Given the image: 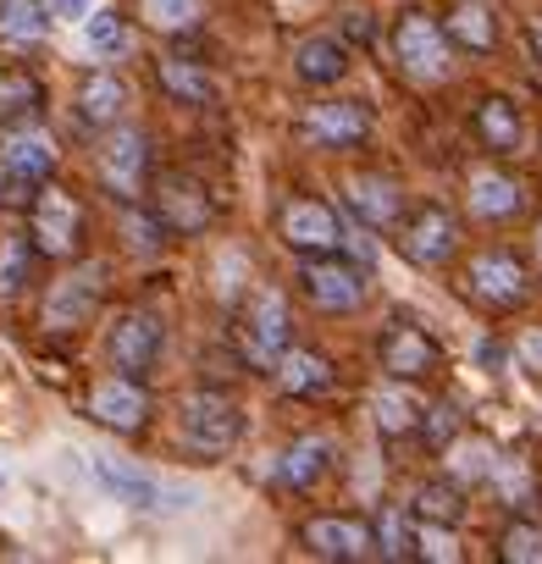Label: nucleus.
I'll return each mask as SVG.
<instances>
[{
	"label": "nucleus",
	"instance_id": "nucleus-1",
	"mask_svg": "<svg viewBox=\"0 0 542 564\" xmlns=\"http://www.w3.org/2000/svg\"><path fill=\"white\" fill-rule=\"evenodd\" d=\"M150 161H155V139L150 128L139 122H117L100 133V150H95V177L100 188L117 199V205H133L150 183Z\"/></svg>",
	"mask_w": 542,
	"mask_h": 564
},
{
	"label": "nucleus",
	"instance_id": "nucleus-2",
	"mask_svg": "<svg viewBox=\"0 0 542 564\" xmlns=\"http://www.w3.org/2000/svg\"><path fill=\"white\" fill-rule=\"evenodd\" d=\"M238 437H243V404L238 399L199 388L177 404V443L194 459H221L227 448H238Z\"/></svg>",
	"mask_w": 542,
	"mask_h": 564
},
{
	"label": "nucleus",
	"instance_id": "nucleus-3",
	"mask_svg": "<svg viewBox=\"0 0 542 564\" xmlns=\"http://www.w3.org/2000/svg\"><path fill=\"white\" fill-rule=\"evenodd\" d=\"M393 67L410 84H443L454 73V45L443 34V18L432 12H404L393 23Z\"/></svg>",
	"mask_w": 542,
	"mask_h": 564
},
{
	"label": "nucleus",
	"instance_id": "nucleus-4",
	"mask_svg": "<svg viewBox=\"0 0 542 564\" xmlns=\"http://www.w3.org/2000/svg\"><path fill=\"white\" fill-rule=\"evenodd\" d=\"M29 238L45 260H78L84 249V205L62 183H40L29 199Z\"/></svg>",
	"mask_w": 542,
	"mask_h": 564
},
{
	"label": "nucleus",
	"instance_id": "nucleus-5",
	"mask_svg": "<svg viewBox=\"0 0 542 564\" xmlns=\"http://www.w3.org/2000/svg\"><path fill=\"white\" fill-rule=\"evenodd\" d=\"M294 344V316H289V300L278 289H254L249 305L238 311V349L249 366L271 371L278 366V355Z\"/></svg>",
	"mask_w": 542,
	"mask_h": 564
},
{
	"label": "nucleus",
	"instance_id": "nucleus-6",
	"mask_svg": "<svg viewBox=\"0 0 542 564\" xmlns=\"http://www.w3.org/2000/svg\"><path fill=\"white\" fill-rule=\"evenodd\" d=\"M106 276L111 271L100 260H78L67 276H56L51 294H45V311H40L45 333H84L95 322L100 300H106Z\"/></svg>",
	"mask_w": 542,
	"mask_h": 564
},
{
	"label": "nucleus",
	"instance_id": "nucleus-7",
	"mask_svg": "<svg viewBox=\"0 0 542 564\" xmlns=\"http://www.w3.org/2000/svg\"><path fill=\"white\" fill-rule=\"evenodd\" d=\"M465 294H470L481 311H492V316L520 311V305L531 300V271H525V260H520L514 249H481V254L465 265Z\"/></svg>",
	"mask_w": 542,
	"mask_h": 564
},
{
	"label": "nucleus",
	"instance_id": "nucleus-8",
	"mask_svg": "<svg viewBox=\"0 0 542 564\" xmlns=\"http://www.w3.org/2000/svg\"><path fill=\"white\" fill-rule=\"evenodd\" d=\"M399 254L421 271H437L459 254V216L448 205H415L399 216Z\"/></svg>",
	"mask_w": 542,
	"mask_h": 564
},
{
	"label": "nucleus",
	"instance_id": "nucleus-9",
	"mask_svg": "<svg viewBox=\"0 0 542 564\" xmlns=\"http://www.w3.org/2000/svg\"><path fill=\"white\" fill-rule=\"evenodd\" d=\"M150 210H155V221H161L172 238L210 232V221H216L210 188H205L199 177H188V172H161L155 188H150Z\"/></svg>",
	"mask_w": 542,
	"mask_h": 564
},
{
	"label": "nucleus",
	"instance_id": "nucleus-10",
	"mask_svg": "<svg viewBox=\"0 0 542 564\" xmlns=\"http://www.w3.org/2000/svg\"><path fill=\"white\" fill-rule=\"evenodd\" d=\"M278 238L305 260V254H338L344 249V221L327 199L316 194H289L278 205Z\"/></svg>",
	"mask_w": 542,
	"mask_h": 564
},
{
	"label": "nucleus",
	"instance_id": "nucleus-11",
	"mask_svg": "<svg viewBox=\"0 0 542 564\" xmlns=\"http://www.w3.org/2000/svg\"><path fill=\"white\" fill-rule=\"evenodd\" d=\"M300 294L305 305H316L322 316H349L366 305V271L338 260V254H305L300 265Z\"/></svg>",
	"mask_w": 542,
	"mask_h": 564
},
{
	"label": "nucleus",
	"instance_id": "nucleus-12",
	"mask_svg": "<svg viewBox=\"0 0 542 564\" xmlns=\"http://www.w3.org/2000/svg\"><path fill=\"white\" fill-rule=\"evenodd\" d=\"M161 349H166V327H161L155 311H122L117 327L106 333V360H111V371H122V377H133V382H144V377L161 366Z\"/></svg>",
	"mask_w": 542,
	"mask_h": 564
},
{
	"label": "nucleus",
	"instance_id": "nucleus-13",
	"mask_svg": "<svg viewBox=\"0 0 542 564\" xmlns=\"http://www.w3.org/2000/svg\"><path fill=\"white\" fill-rule=\"evenodd\" d=\"M300 547L327 564H366L377 558V525L355 514H316L300 525Z\"/></svg>",
	"mask_w": 542,
	"mask_h": 564
},
{
	"label": "nucleus",
	"instance_id": "nucleus-14",
	"mask_svg": "<svg viewBox=\"0 0 542 564\" xmlns=\"http://www.w3.org/2000/svg\"><path fill=\"white\" fill-rule=\"evenodd\" d=\"M300 133H305L316 150L344 155V150H355V144L371 139V106H366V100H344V95H338V100H316V106H305Z\"/></svg>",
	"mask_w": 542,
	"mask_h": 564
},
{
	"label": "nucleus",
	"instance_id": "nucleus-15",
	"mask_svg": "<svg viewBox=\"0 0 542 564\" xmlns=\"http://www.w3.org/2000/svg\"><path fill=\"white\" fill-rule=\"evenodd\" d=\"M377 366H382L388 377H399V382H426V377L443 366V349H437V338H432L426 327H415V322H388V327L377 333Z\"/></svg>",
	"mask_w": 542,
	"mask_h": 564
},
{
	"label": "nucleus",
	"instance_id": "nucleus-16",
	"mask_svg": "<svg viewBox=\"0 0 542 564\" xmlns=\"http://www.w3.org/2000/svg\"><path fill=\"white\" fill-rule=\"evenodd\" d=\"M84 410H89L95 426H106V432H117V437H133V432L150 426V393H144V382H133V377H122V371L100 377V382L89 388Z\"/></svg>",
	"mask_w": 542,
	"mask_h": 564
},
{
	"label": "nucleus",
	"instance_id": "nucleus-17",
	"mask_svg": "<svg viewBox=\"0 0 542 564\" xmlns=\"http://www.w3.org/2000/svg\"><path fill=\"white\" fill-rule=\"evenodd\" d=\"M344 199H349V210L366 232H393L399 216H404V188L388 172H355L344 183Z\"/></svg>",
	"mask_w": 542,
	"mask_h": 564
},
{
	"label": "nucleus",
	"instance_id": "nucleus-18",
	"mask_svg": "<svg viewBox=\"0 0 542 564\" xmlns=\"http://www.w3.org/2000/svg\"><path fill=\"white\" fill-rule=\"evenodd\" d=\"M56 161H62V150H56V139L45 128H12L7 139H0V172L29 183V188L51 183Z\"/></svg>",
	"mask_w": 542,
	"mask_h": 564
},
{
	"label": "nucleus",
	"instance_id": "nucleus-19",
	"mask_svg": "<svg viewBox=\"0 0 542 564\" xmlns=\"http://www.w3.org/2000/svg\"><path fill=\"white\" fill-rule=\"evenodd\" d=\"M470 133H476V144L492 150V155H520V144H525V117H520V106H514L509 95H481V100L470 106Z\"/></svg>",
	"mask_w": 542,
	"mask_h": 564
},
{
	"label": "nucleus",
	"instance_id": "nucleus-20",
	"mask_svg": "<svg viewBox=\"0 0 542 564\" xmlns=\"http://www.w3.org/2000/svg\"><path fill=\"white\" fill-rule=\"evenodd\" d=\"M73 117H78V128H89V133H106V128H117L122 117H128V84L117 78V73H89L84 84H78V95H73Z\"/></svg>",
	"mask_w": 542,
	"mask_h": 564
},
{
	"label": "nucleus",
	"instance_id": "nucleus-21",
	"mask_svg": "<svg viewBox=\"0 0 542 564\" xmlns=\"http://www.w3.org/2000/svg\"><path fill=\"white\" fill-rule=\"evenodd\" d=\"M333 454H338V443H333L327 432H305V437H294V443L278 454V481H283L289 492H311L316 481H327Z\"/></svg>",
	"mask_w": 542,
	"mask_h": 564
},
{
	"label": "nucleus",
	"instance_id": "nucleus-22",
	"mask_svg": "<svg viewBox=\"0 0 542 564\" xmlns=\"http://www.w3.org/2000/svg\"><path fill=\"white\" fill-rule=\"evenodd\" d=\"M89 470H95V481H100L111 498H122V503H133V509H166L161 481H155L150 470H139L133 459H122V454H95Z\"/></svg>",
	"mask_w": 542,
	"mask_h": 564
},
{
	"label": "nucleus",
	"instance_id": "nucleus-23",
	"mask_svg": "<svg viewBox=\"0 0 542 564\" xmlns=\"http://www.w3.org/2000/svg\"><path fill=\"white\" fill-rule=\"evenodd\" d=\"M271 377H278V388H283L289 399H327L333 382H338V371H333V360H327L322 349H294V344L278 355Z\"/></svg>",
	"mask_w": 542,
	"mask_h": 564
},
{
	"label": "nucleus",
	"instance_id": "nucleus-24",
	"mask_svg": "<svg viewBox=\"0 0 542 564\" xmlns=\"http://www.w3.org/2000/svg\"><path fill=\"white\" fill-rule=\"evenodd\" d=\"M349 45L338 40V34H311V40H300V51H294V78L305 84V89H333V84H344L349 78Z\"/></svg>",
	"mask_w": 542,
	"mask_h": 564
},
{
	"label": "nucleus",
	"instance_id": "nucleus-25",
	"mask_svg": "<svg viewBox=\"0 0 542 564\" xmlns=\"http://www.w3.org/2000/svg\"><path fill=\"white\" fill-rule=\"evenodd\" d=\"M155 84L166 100L177 106H194V111H210L221 100V84L216 73H205L199 62H177V56H155Z\"/></svg>",
	"mask_w": 542,
	"mask_h": 564
},
{
	"label": "nucleus",
	"instance_id": "nucleus-26",
	"mask_svg": "<svg viewBox=\"0 0 542 564\" xmlns=\"http://www.w3.org/2000/svg\"><path fill=\"white\" fill-rule=\"evenodd\" d=\"M443 34L454 51H470V56H487L498 45V12L487 0H454L448 18H443Z\"/></svg>",
	"mask_w": 542,
	"mask_h": 564
},
{
	"label": "nucleus",
	"instance_id": "nucleus-27",
	"mask_svg": "<svg viewBox=\"0 0 542 564\" xmlns=\"http://www.w3.org/2000/svg\"><path fill=\"white\" fill-rule=\"evenodd\" d=\"M371 415H377V432H382L388 443H399V437H415V432H421V415H426V404L410 393V382L388 377V382L371 393Z\"/></svg>",
	"mask_w": 542,
	"mask_h": 564
},
{
	"label": "nucleus",
	"instance_id": "nucleus-28",
	"mask_svg": "<svg viewBox=\"0 0 542 564\" xmlns=\"http://www.w3.org/2000/svg\"><path fill=\"white\" fill-rule=\"evenodd\" d=\"M525 210V188L509 172H476L470 177V216L476 221H509Z\"/></svg>",
	"mask_w": 542,
	"mask_h": 564
},
{
	"label": "nucleus",
	"instance_id": "nucleus-29",
	"mask_svg": "<svg viewBox=\"0 0 542 564\" xmlns=\"http://www.w3.org/2000/svg\"><path fill=\"white\" fill-rule=\"evenodd\" d=\"M415 520H437V525H459L465 520V487L454 476H437V481H421L404 503Z\"/></svg>",
	"mask_w": 542,
	"mask_h": 564
},
{
	"label": "nucleus",
	"instance_id": "nucleus-30",
	"mask_svg": "<svg viewBox=\"0 0 542 564\" xmlns=\"http://www.w3.org/2000/svg\"><path fill=\"white\" fill-rule=\"evenodd\" d=\"M51 7L45 0H0V40L12 45H40L51 34Z\"/></svg>",
	"mask_w": 542,
	"mask_h": 564
},
{
	"label": "nucleus",
	"instance_id": "nucleus-31",
	"mask_svg": "<svg viewBox=\"0 0 542 564\" xmlns=\"http://www.w3.org/2000/svg\"><path fill=\"white\" fill-rule=\"evenodd\" d=\"M45 106V84L29 67H0V122H23Z\"/></svg>",
	"mask_w": 542,
	"mask_h": 564
},
{
	"label": "nucleus",
	"instance_id": "nucleus-32",
	"mask_svg": "<svg viewBox=\"0 0 542 564\" xmlns=\"http://www.w3.org/2000/svg\"><path fill=\"white\" fill-rule=\"evenodd\" d=\"M139 18L155 34H188L205 23V0H139Z\"/></svg>",
	"mask_w": 542,
	"mask_h": 564
},
{
	"label": "nucleus",
	"instance_id": "nucleus-33",
	"mask_svg": "<svg viewBox=\"0 0 542 564\" xmlns=\"http://www.w3.org/2000/svg\"><path fill=\"white\" fill-rule=\"evenodd\" d=\"M377 558H393V564H404V558H415V525L404 520V509L399 503H388V509H377Z\"/></svg>",
	"mask_w": 542,
	"mask_h": 564
},
{
	"label": "nucleus",
	"instance_id": "nucleus-34",
	"mask_svg": "<svg viewBox=\"0 0 542 564\" xmlns=\"http://www.w3.org/2000/svg\"><path fill=\"white\" fill-rule=\"evenodd\" d=\"M498 558L503 564H542V525L536 520H509L498 531Z\"/></svg>",
	"mask_w": 542,
	"mask_h": 564
},
{
	"label": "nucleus",
	"instance_id": "nucleus-35",
	"mask_svg": "<svg viewBox=\"0 0 542 564\" xmlns=\"http://www.w3.org/2000/svg\"><path fill=\"white\" fill-rule=\"evenodd\" d=\"M459 426H465V421H459V404L443 399V404H432V410L421 415V432H415V437H421L432 454H448V443L459 437Z\"/></svg>",
	"mask_w": 542,
	"mask_h": 564
},
{
	"label": "nucleus",
	"instance_id": "nucleus-36",
	"mask_svg": "<svg viewBox=\"0 0 542 564\" xmlns=\"http://www.w3.org/2000/svg\"><path fill=\"white\" fill-rule=\"evenodd\" d=\"M448 459H454V481L465 487V481H487L492 476V465H498V448L492 443H448Z\"/></svg>",
	"mask_w": 542,
	"mask_h": 564
},
{
	"label": "nucleus",
	"instance_id": "nucleus-37",
	"mask_svg": "<svg viewBox=\"0 0 542 564\" xmlns=\"http://www.w3.org/2000/svg\"><path fill=\"white\" fill-rule=\"evenodd\" d=\"M415 558H432V564H454V558H459V536H454V525H437V520H415Z\"/></svg>",
	"mask_w": 542,
	"mask_h": 564
},
{
	"label": "nucleus",
	"instance_id": "nucleus-38",
	"mask_svg": "<svg viewBox=\"0 0 542 564\" xmlns=\"http://www.w3.org/2000/svg\"><path fill=\"white\" fill-rule=\"evenodd\" d=\"M34 238H7V249H0V294H18L29 282V260H34Z\"/></svg>",
	"mask_w": 542,
	"mask_h": 564
},
{
	"label": "nucleus",
	"instance_id": "nucleus-39",
	"mask_svg": "<svg viewBox=\"0 0 542 564\" xmlns=\"http://www.w3.org/2000/svg\"><path fill=\"white\" fill-rule=\"evenodd\" d=\"M84 40H89L95 56H117V51L128 45V29H122L117 12H89V18H84Z\"/></svg>",
	"mask_w": 542,
	"mask_h": 564
},
{
	"label": "nucleus",
	"instance_id": "nucleus-40",
	"mask_svg": "<svg viewBox=\"0 0 542 564\" xmlns=\"http://www.w3.org/2000/svg\"><path fill=\"white\" fill-rule=\"evenodd\" d=\"M122 232H128V249H139V254H155L166 227L155 221V210H139V216L128 210V216H122Z\"/></svg>",
	"mask_w": 542,
	"mask_h": 564
},
{
	"label": "nucleus",
	"instance_id": "nucleus-41",
	"mask_svg": "<svg viewBox=\"0 0 542 564\" xmlns=\"http://www.w3.org/2000/svg\"><path fill=\"white\" fill-rule=\"evenodd\" d=\"M525 56H531V73L542 78V18L525 23Z\"/></svg>",
	"mask_w": 542,
	"mask_h": 564
},
{
	"label": "nucleus",
	"instance_id": "nucleus-42",
	"mask_svg": "<svg viewBox=\"0 0 542 564\" xmlns=\"http://www.w3.org/2000/svg\"><path fill=\"white\" fill-rule=\"evenodd\" d=\"M51 18H89L95 12V0H45Z\"/></svg>",
	"mask_w": 542,
	"mask_h": 564
},
{
	"label": "nucleus",
	"instance_id": "nucleus-43",
	"mask_svg": "<svg viewBox=\"0 0 542 564\" xmlns=\"http://www.w3.org/2000/svg\"><path fill=\"white\" fill-rule=\"evenodd\" d=\"M520 360H525V366H531V371H542V327H536V333H525V338H520Z\"/></svg>",
	"mask_w": 542,
	"mask_h": 564
},
{
	"label": "nucleus",
	"instance_id": "nucleus-44",
	"mask_svg": "<svg viewBox=\"0 0 542 564\" xmlns=\"http://www.w3.org/2000/svg\"><path fill=\"white\" fill-rule=\"evenodd\" d=\"M344 29H349V40H360V45H366V40H371V34H377V29H371V18H366V12H355V18H349V23H344Z\"/></svg>",
	"mask_w": 542,
	"mask_h": 564
},
{
	"label": "nucleus",
	"instance_id": "nucleus-45",
	"mask_svg": "<svg viewBox=\"0 0 542 564\" xmlns=\"http://www.w3.org/2000/svg\"><path fill=\"white\" fill-rule=\"evenodd\" d=\"M536 265H542V221H536Z\"/></svg>",
	"mask_w": 542,
	"mask_h": 564
}]
</instances>
